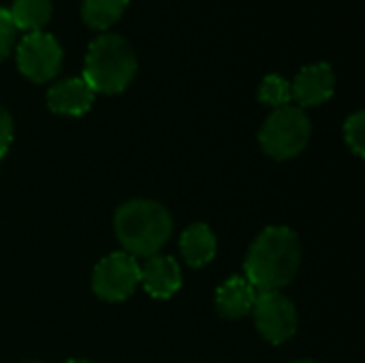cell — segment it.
<instances>
[{"label": "cell", "instance_id": "obj_5", "mask_svg": "<svg viewBox=\"0 0 365 363\" xmlns=\"http://www.w3.org/2000/svg\"><path fill=\"white\" fill-rule=\"evenodd\" d=\"M62 66V47L60 43L38 30L26 34L17 43V68L24 77L34 83H45L58 75Z\"/></svg>", "mask_w": 365, "mask_h": 363}, {"label": "cell", "instance_id": "obj_3", "mask_svg": "<svg viewBox=\"0 0 365 363\" xmlns=\"http://www.w3.org/2000/svg\"><path fill=\"white\" fill-rule=\"evenodd\" d=\"M135 73L137 56L130 43L120 34H101L86 53L81 79L94 94H118L130 86Z\"/></svg>", "mask_w": 365, "mask_h": 363}, {"label": "cell", "instance_id": "obj_8", "mask_svg": "<svg viewBox=\"0 0 365 363\" xmlns=\"http://www.w3.org/2000/svg\"><path fill=\"white\" fill-rule=\"evenodd\" d=\"M336 75L327 62L308 64L299 71L291 86V96L299 103V107H314L334 96Z\"/></svg>", "mask_w": 365, "mask_h": 363}, {"label": "cell", "instance_id": "obj_15", "mask_svg": "<svg viewBox=\"0 0 365 363\" xmlns=\"http://www.w3.org/2000/svg\"><path fill=\"white\" fill-rule=\"evenodd\" d=\"M291 98V83L280 75H267L259 86V101L269 107H287Z\"/></svg>", "mask_w": 365, "mask_h": 363}, {"label": "cell", "instance_id": "obj_20", "mask_svg": "<svg viewBox=\"0 0 365 363\" xmlns=\"http://www.w3.org/2000/svg\"><path fill=\"white\" fill-rule=\"evenodd\" d=\"M295 363H314V362H308V359H304V362H295Z\"/></svg>", "mask_w": 365, "mask_h": 363}, {"label": "cell", "instance_id": "obj_14", "mask_svg": "<svg viewBox=\"0 0 365 363\" xmlns=\"http://www.w3.org/2000/svg\"><path fill=\"white\" fill-rule=\"evenodd\" d=\"M126 6L128 0H83L81 19L94 30H107L122 17Z\"/></svg>", "mask_w": 365, "mask_h": 363}, {"label": "cell", "instance_id": "obj_18", "mask_svg": "<svg viewBox=\"0 0 365 363\" xmlns=\"http://www.w3.org/2000/svg\"><path fill=\"white\" fill-rule=\"evenodd\" d=\"M13 141V120L11 113L0 105V158L9 152Z\"/></svg>", "mask_w": 365, "mask_h": 363}, {"label": "cell", "instance_id": "obj_1", "mask_svg": "<svg viewBox=\"0 0 365 363\" xmlns=\"http://www.w3.org/2000/svg\"><path fill=\"white\" fill-rule=\"evenodd\" d=\"M299 261L302 244L297 233L287 227H269L248 250L246 280L259 291H280L295 278Z\"/></svg>", "mask_w": 365, "mask_h": 363}, {"label": "cell", "instance_id": "obj_16", "mask_svg": "<svg viewBox=\"0 0 365 363\" xmlns=\"http://www.w3.org/2000/svg\"><path fill=\"white\" fill-rule=\"evenodd\" d=\"M344 139L349 148L357 154L365 156V113L355 111L346 122H344Z\"/></svg>", "mask_w": 365, "mask_h": 363}, {"label": "cell", "instance_id": "obj_13", "mask_svg": "<svg viewBox=\"0 0 365 363\" xmlns=\"http://www.w3.org/2000/svg\"><path fill=\"white\" fill-rule=\"evenodd\" d=\"M9 17L15 30L38 32L51 19V2L49 0H15L9 9Z\"/></svg>", "mask_w": 365, "mask_h": 363}, {"label": "cell", "instance_id": "obj_17", "mask_svg": "<svg viewBox=\"0 0 365 363\" xmlns=\"http://www.w3.org/2000/svg\"><path fill=\"white\" fill-rule=\"evenodd\" d=\"M15 36H17V30L9 17V11L0 6V60L9 56L11 47L15 45Z\"/></svg>", "mask_w": 365, "mask_h": 363}, {"label": "cell", "instance_id": "obj_4", "mask_svg": "<svg viewBox=\"0 0 365 363\" xmlns=\"http://www.w3.org/2000/svg\"><path fill=\"white\" fill-rule=\"evenodd\" d=\"M310 118L302 107H280L263 124L259 143L263 152L276 160H289L304 152L310 141Z\"/></svg>", "mask_w": 365, "mask_h": 363}, {"label": "cell", "instance_id": "obj_9", "mask_svg": "<svg viewBox=\"0 0 365 363\" xmlns=\"http://www.w3.org/2000/svg\"><path fill=\"white\" fill-rule=\"evenodd\" d=\"M94 103L92 88L81 77H68L53 83L47 92V105L53 113L83 116Z\"/></svg>", "mask_w": 365, "mask_h": 363}, {"label": "cell", "instance_id": "obj_10", "mask_svg": "<svg viewBox=\"0 0 365 363\" xmlns=\"http://www.w3.org/2000/svg\"><path fill=\"white\" fill-rule=\"evenodd\" d=\"M141 285L154 300H169L182 287V272L175 259L154 255L141 270Z\"/></svg>", "mask_w": 365, "mask_h": 363}, {"label": "cell", "instance_id": "obj_6", "mask_svg": "<svg viewBox=\"0 0 365 363\" xmlns=\"http://www.w3.org/2000/svg\"><path fill=\"white\" fill-rule=\"evenodd\" d=\"M141 282V267L128 252H113L94 270L92 287L94 293L105 302H122L135 293Z\"/></svg>", "mask_w": 365, "mask_h": 363}, {"label": "cell", "instance_id": "obj_11", "mask_svg": "<svg viewBox=\"0 0 365 363\" xmlns=\"http://www.w3.org/2000/svg\"><path fill=\"white\" fill-rule=\"evenodd\" d=\"M257 289L246 278H231L216 291V308L225 319H242L252 312Z\"/></svg>", "mask_w": 365, "mask_h": 363}, {"label": "cell", "instance_id": "obj_7", "mask_svg": "<svg viewBox=\"0 0 365 363\" xmlns=\"http://www.w3.org/2000/svg\"><path fill=\"white\" fill-rule=\"evenodd\" d=\"M252 315L257 329L272 344H284L297 332V310L280 291L257 293Z\"/></svg>", "mask_w": 365, "mask_h": 363}, {"label": "cell", "instance_id": "obj_19", "mask_svg": "<svg viewBox=\"0 0 365 363\" xmlns=\"http://www.w3.org/2000/svg\"><path fill=\"white\" fill-rule=\"evenodd\" d=\"M66 363H90V362H83V359H68Z\"/></svg>", "mask_w": 365, "mask_h": 363}, {"label": "cell", "instance_id": "obj_2", "mask_svg": "<svg viewBox=\"0 0 365 363\" xmlns=\"http://www.w3.org/2000/svg\"><path fill=\"white\" fill-rule=\"evenodd\" d=\"M115 235L130 257H154L171 237V216L156 201H128L115 212Z\"/></svg>", "mask_w": 365, "mask_h": 363}, {"label": "cell", "instance_id": "obj_12", "mask_svg": "<svg viewBox=\"0 0 365 363\" xmlns=\"http://www.w3.org/2000/svg\"><path fill=\"white\" fill-rule=\"evenodd\" d=\"M180 250L188 265L203 267L216 257V235L203 223L190 225L180 237Z\"/></svg>", "mask_w": 365, "mask_h": 363}]
</instances>
